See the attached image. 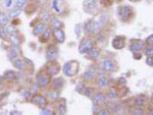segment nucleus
I'll return each mask as SVG.
<instances>
[{"mask_svg": "<svg viewBox=\"0 0 153 115\" xmlns=\"http://www.w3.org/2000/svg\"><path fill=\"white\" fill-rule=\"evenodd\" d=\"M33 92H37L38 91V88H37V86H33V90H32Z\"/></svg>", "mask_w": 153, "mask_h": 115, "instance_id": "nucleus-48", "label": "nucleus"}, {"mask_svg": "<svg viewBox=\"0 0 153 115\" xmlns=\"http://www.w3.org/2000/svg\"><path fill=\"white\" fill-rule=\"evenodd\" d=\"M147 44H149L150 46H152V44H153V35H150L149 37L147 38Z\"/></svg>", "mask_w": 153, "mask_h": 115, "instance_id": "nucleus-43", "label": "nucleus"}, {"mask_svg": "<svg viewBox=\"0 0 153 115\" xmlns=\"http://www.w3.org/2000/svg\"><path fill=\"white\" fill-rule=\"evenodd\" d=\"M82 88H84V86H83L82 84H80V85L76 86V91H78V92H81V90H82Z\"/></svg>", "mask_w": 153, "mask_h": 115, "instance_id": "nucleus-46", "label": "nucleus"}, {"mask_svg": "<svg viewBox=\"0 0 153 115\" xmlns=\"http://www.w3.org/2000/svg\"><path fill=\"white\" fill-rule=\"evenodd\" d=\"M6 36H7L6 29L4 28V27L2 26V24H0V39H3V40H5Z\"/></svg>", "mask_w": 153, "mask_h": 115, "instance_id": "nucleus-26", "label": "nucleus"}, {"mask_svg": "<svg viewBox=\"0 0 153 115\" xmlns=\"http://www.w3.org/2000/svg\"><path fill=\"white\" fill-rule=\"evenodd\" d=\"M103 1H105V0H103Z\"/></svg>", "mask_w": 153, "mask_h": 115, "instance_id": "nucleus-51", "label": "nucleus"}, {"mask_svg": "<svg viewBox=\"0 0 153 115\" xmlns=\"http://www.w3.org/2000/svg\"><path fill=\"white\" fill-rule=\"evenodd\" d=\"M109 112L110 111L108 109H101V110L98 111V114H99V115H108V114H110Z\"/></svg>", "mask_w": 153, "mask_h": 115, "instance_id": "nucleus-40", "label": "nucleus"}, {"mask_svg": "<svg viewBox=\"0 0 153 115\" xmlns=\"http://www.w3.org/2000/svg\"><path fill=\"white\" fill-rule=\"evenodd\" d=\"M134 53V55H135V58L136 59H140V56H141V54H140L139 52H133Z\"/></svg>", "mask_w": 153, "mask_h": 115, "instance_id": "nucleus-47", "label": "nucleus"}, {"mask_svg": "<svg viewBox=\"0 0 153 115\" xmlns=\"http://www.w3.org/2000/svg\"><path fill=\"white\" fill-rule=\"evenodd\" d=\"M37 83L40 87H46L49 84V77L44 73H39L37 75Z\"/></svg>", "mask_w": 153, "mask_h": 115, "instance_id": "nucleus-8", "label": "nucleus"}, {"mask_svg": "<svg viewBox=\"0 0 153 115\" xmlns=\"http://www.w3.org/2000/svg\"><path fill=\"white\" fill-rule=\"evenodd\" d=\"M63 72L68 77H74L79 72V63L76 60H71L63 65Z\"/></svg>", "mask_w": 153, "mask_h": 115, "instance_id": "nucleus-1", "label": "nucleus"}, {"mask_svg": "<svg viewBox=\"0 0 153 115\" xmlns=\"http://www.w3.org/2000/svg\"><path fill=\"white\" fill-rule=\"evenodd\" d=\"M94 75H95V72H93V70H87V72L84 73L83 77L86 80H91L94 77Z\"/></svg>", "mask_w": 153, "mask_h": 115, "instance_id": "nucleus-19", "label": "nucleus"}, {"mask_svg": "<svg viewBox=\"0 0 153 115\" xmlns=\"http://www.w3.org/2000/svg\"><path fill=\"white\" fill-rule=\"evenodd\" d=\"M10 43L14 46V47H18L19 44H21V42H19V39L16 37V35H11L10 36Z\"/></svg>", "mask_w": 153, "mask_h": 115, "instance_id": "nucleus-21", "label": "nucleus"}, {"mask_svg": "<svg viewBox=\"0 0 153 115\" xmlns=\"http://www.w3.org/2000/svg\"><path fill=\"white\" fill-rule=\"evenodd\" d=\"M120 84H126V80L122 77V79H120Z\"/></svg>", "mask_w": 153, "mask_h": 115, "instance_id": "nucleus-49", "label": "nucleus"}, {"mask_svg": "<svg viewBox=\"0 0 153 115\" xmlns=\"http://www.w3.org/2000/svg\"><path fill=\"white\" fill-rule=\"evenodd\" d=\"M89 52H90L91 59H97L100 55V51H99V49H97V48H92Z\"/></svg>", "mask_w": 153, "mask_h": 115, "instance_id": "nucleus-16", "label": "nucleus"}, {"mask_svg": "<svg viewBox=\"0 0 153 115\" xmlns=\"http://www.w3.org/2000/svg\"><path fill=\"white\" fill-rule=\"evenodd\" d=\"M83 8L86 12H94L97 8V1L96 0H85L83 3Z\"/></svg>", "mask_w": 153, "mask_h": 115, "instance_id": "nucleus-4", "label": "nucleus"}, {"mask_svg": "<svg viewBox=\"0 0 153 115\" xmlns=\"http://www.w3.org/2000/svg\"><path fill=\"white\" fill-rule=\"evenodd\" d=\"M43 30H44V24L43 23H39L35 27V29H34V34H35V35H39V34L43 32Z\"/></svg>", "mask_w": 153, "mask_h": 115, "instance_id": "nucleus-20", "label": "nucleus"}, {"mask_svg": "<svg viewBox=\"0 0 153 115\" xmlns=\"http://www.w3.org/2000/svg\"><path fill=\"white\" fill-rule=\"evenodd\" d=\"M101 66H102L103 69L106 70V72H112V70L114 69V67H115V64H114V62H113L112 60L105 59V60H103L102 62H101Z\"/></svg>", "mask_w": 153, "mask_h": 115, "instance_id": "nucleus-7", "label": "nucleus"}, {"mask_svg": "<svg viewBox=\"0 0 153 115\" xmlns=\"http://www.w3.org/2000/svg\"><path fill=\"white\" fill-rule=\"evenodd\" d=\"M18 56H19V51L16 50V48H11L10 51H9V53H8L9 59L13 60V59H16V58L18 57Z\"/></svg>", "mask_w": 153, "mask_h": 115, "instance_id": "nucleus-17", "label": "nucleus"}, {"mask_svg": "<svg viewBox=\"0 0 153 115\" xmlns=\"http://www.w3.org/2000/svg\"><path fill=\"white\" fill-rule=\"evenodd\" d=\"M58 110H59V114H65L66 112V108L65 104H61L58 106Z\"/></svg>", "mask_w": 153, "mask_h": 115, "instance_id": "nucleus-36", "label": "nucleus"}, {"mask_svg": "<svg viewBox=\"0 0 153 115\" xmlns=\"http://www.w3.org/2000/svg\"><path fill=\"white\" fill-rule=\"evenodd\" d=\"M51 24H52V27H53L54 29H60V27L62 26V24H61V21H59L58 18H52V21H51Z\"/></svg>", "mask_w": 153, "mask_h": 115, "instance_id": "nucleus-23", "label": "nucleus"}, {"mask_svg": "<svg viewBox=\"0 0 153 115\" xmlns=\"http://www.w3.org/2000/svg\"><path fill=\"white\" fill-rule=\"evenodd\" d=\"M93 46H94V42L91 39H86L79 46V52L81 54H86L93 48Z\"/></svg>", "mask_w": 153, "mask_h": 115, "instance_id": "nucleus-3", "label": "nucleus"}, {"mask_svg": "<svg viewBox=\"0 0 153 115\" xmlns=\"http://www.w3.org/2000/svg\"><path fill=\"white\" fill-rule=\"evenodd\" d=\"M146 102H147L146 98L143 97V96H139L135 99V105L138 107H141V106H143V105H145L146 104Z\"/></svg>", "mask_w": 153, "mask_h": 115, "instance_id": "nucleus-14", "label": "nucleus"}, {"mask_svg": "<svg viewBox=\"0 0 153 115\" xmlns=\"http://www.w3.org/2000/svg\"><path fill=\"white\" fill-rule=\"evenodd\" d=\"M143 45H144V43L142 42V41L140 40H135L133 41L132 43H131V50L133 51V52H140V51L142 50L143 48Z\"/></svg>", "mask_w": 153, "mask_h": 115, "instance_id": "nucleus-9", "label": "nucleus"}, {"mask_svg": "<svg viewBox=\"0 0 153 115\" xmlns=\"http://www.w3.org/2000/svg\"><path fill=\"white\" fill-rule=\"evenodd\" d=\"M19 14H21V10H19V9H16V10L11 11L10 13H9V16L12 18H18Z\"/></svg>", "mask_w": 153, "mask_h": 115, "instance_id": "nucleus-34", "label": "nucleus"}, {"mask_svg": "<svg viewBox=\"0 0 153 115\" xmlns=\"http://www.w3.org/2000/svg\"><path fill=\"white\" fill-rule=\"evenodd\" d=\"M83 94L85 95L86 97H90L91 94H92V90L90 88H86V89L83 90Z\"/></svg>", "mask_w": 153, "mask_h": 115, "instance_id": "nucleus-37", "label": "nucleus"}, {"mask_svg": "<svg viewBox=\"0 0 153 115\" xmlns=\"http://www.w3.org/2000/svg\"><path fill=\"white\" fill-rule=\"evenodd\" d=\"M125 44H126L125 37L118 36V37H115L114 40L112 41V47L114 49H117V50H120V49H123L125 47Z\"/></svg>", "mask_w": 153, "mask_h": 115, "instance_id": "nucleus-5", "label": "nucleus"}, {"mask_svg": "<svg viewBox=\"0 0 153 115\" xmlns=\"http://www.w3.org/2000/svg\"><path fill=\"white\" fill-rule=\"evenodd\" d=\"M6 31H7V33H8L10 36H11V35H16V33H18V30H16V28H14L13 26L7 27Z\"/></svg>", "mask_w": 153, "mask_h": 115, "instance_id": "nucleus-29", "label": "nucleus"}, {"mask_svg": "<svg viewBox=\"0 0 153 115\" xmlns=\"http://www.w3.org/2000/svg\"><path fill=\"white\" fill-rule=\"evenodd\" d=\"M40 114H42V115H51V114H52V111H51L50 109L46 108V109H43V110H42Z\"/></svg>", "mask_w": 153, "mask_h": 115, "instance_id": "nucleus-39", "label": "nucleus"}, {"mask_svg": "<svg viewBox=\"0 0 153 115\" xmlns=\"http://www.w3.org/2000/svg\"><path fill=\"white\" fill-rule=\"evenodd\" d=\"M146 63L149 66H152L153 65V59H152V57H148L147 58V60H146Z\"/></svg>", "mask_w": 153, "mask_h": 115, "instance_id": "nucleus-44", "label": "nucleus"}, {"mask_svg": "<svg viewBox=\"0 0 153 115\" xmlns=\"http://www.w3.org/2000/svg\"><path fill=\"white\" fill-rule=\"evenodd\" d=\"M75 33H76V37H80V36H81V34H82V24H78L76 26V28H75Z\"/></svg>", "mask_w": 153, "mask_h": 115, "instance_id": "nucleus-31", "label": "nucleus"}, {"mask_svg": "<svg viewBox=\"0 0 153 115\" xmlns=\"http://www.w3.org/2000/svg\"><path fill=\"white\" fill-rule=\"evenodd\" d=\"M108 97L111 98V99H117L118 97V93L117 92V90L110 89L109 91H108Z\"/></svg>", "mask_w": 153, "mask_h": 115, "instance_id": "nucleus-27", "label": "nucleus"}, {"mask_svg": "<svg viewBox=\"0 0 153 115\" xmlns=\"http://www.w3.org/2000/svg\"><path fill=\"white\" fill-rule=\"evenodd\" d=\"M27 2H28V0H16V5H18L19 8H24Z\"/></svg>", "mask_w": 153, "mask_h": 115, "instance_id": "nucleus-32", "label": "nucleus"}, {"mask_svg": "<svg viewBox=\"0 0 153 115\" xmlns=\"http://www.w3.org/2000/svg\"><path fill=\"white\" fill-rule=\"evenodd\" d=\"M54 87L55 88H62L63 87V80L61 79V77H57V79H55L54 80Z\"/></svg>", "mask_w": 153, "mask_h": 115, "instance_id": "nucleus-25", "label": "nucleus"}, {"mask_svg": "<svg viewBox=\"0 0 153 115\" xmlns=\"http://www.w3.org/2000/svg\"><path fill=\"white\" fill-rule=\"evenodd\" d=\"M84 29H85V31L87 32V33H94V31H95V21H94V19H91V21H89L88 23L85 24Z\"/></svg>", "mask_w": 153, "mask_h": 115, "instance_id": "nucleus-12", "label": "nucleus"}, {"mask_svg": "<svg viewBox=\"0 0 153 115\" xmlns=\"http://www.w3.org/2000/svg\"><path fill=\"white\" fill-rule=\"evenodd\" d=\"M58 56H59L58 50H57V48H55V47H50L47 50V52H46V58H47V60L49 61L56 60L58 58Z\"/></svg>", "mask_w": 153, "mask_h": 115, "instance_id": "nucleus-6", "label": "nucleus"}, {"mask_svg": "<svg viewBox=\"0 0 153 115\" xmlns=\"http://www.w3.org/2000/svg\"><path fill=\"white\" fill-rule=\"evenodd\" d=\"M51 36V30L50 29H46L45 32H43V38H42V41H47Z\"/></svg>", "mask_w": 153, "mask_h": 115, "instance_id": "nucleus-28", "label": "nucleus"}, {"mask_svg": "<svg viewBox=\"0 0 153 115\" xmlns=\"http://www.w3.org/2000/svg\"><path fill=\"white\" fill-rule=\"evenodd\" d=\"M58 96H59V93H58V92L53 91V92H50V93H49V97H50V99H51V100L57 99Z\"/></svg>", "mask_w": 153, "mask_h": 115, "instance_id": "nucleus-35", "label": "nucleus"}, {"mask_svg": "<svg viewBox=\"0 0 153 115\" xmlns=\"http://www.w3.org/2000/svg\"><path fill=\"white\" fill-rule=\"evenodd\" d=\"M7 24H8V18H7V16L3 13V12H1V13H0V24L6 26Z\"/></svg>", "mask_w": 153, "mask_h": 115, "instance_id": "nucleus-24", "label": "nucleus"}, {"mask_svg": "<svg viewBox=\"0 0 153 115\" xmlns=\"http://www.w3.org/2000/svg\"><path fill=\"white\" fill-rule=\"evenodd\" d=\"M93 101L95 102V103H104L105 100H106V97L104 96L103 94H101V93H97V94H95L94 96H93Z\"/></svg>", "mask_w": 153, "mask_h": 115, "instance_id": "nucleus-13", "label": "nucleus"}, {"mask_svg": "<svg viewBox=\"0 0 153 115\" xmlns=\"http://www.w3.org/2000/svg\"><path fill=\"white\" fill-rule=\"evenodd\" d=\"M132 15H133V10L130 6L128 5L120 6V8H118V16H120V21H128L132 18Z\"/></svg>", "mask_w": 153, "mask_h": 115, "instance_id": "nucleus-2", "label": "nucleus"}, {"mask_svg": "<svg viewBox=\"0 0 153 115\" xmlns=\"http://www.w3.org/2000/svg\"><path fill=\"white\" fill-rule=\"evenodd\" d=\"M5 79L7 80H16V73H14L12 70H8V72H5Z\"/></svg>", "mask_w": 153, "mask_h": 115, "instance_id": "nucleus-22", "label": "nucleus"}, {"mask_svg": "<svg viewBox=\"0 0 153 115\" xmlns=\"http://www.w3.org/2000/svg\"><path fill=\"white\" fill-rule=\"evenodd\" d=\"M12 5H13V1L12 0H6L5 1V6L7 8H11Z\"/></svg>", "mask_w": 153, "mask_h": 115, "instance_id": "nucleus-41", "label": "nucleus"}, {"mask_svg": "<svg viewBox=\"0 0 153 115\" xmlns=\"http://www.w3.org/2000/svg\"><path fill=\"white\" fill-rule=\"evenodd\" d=\"M10 114H19V112H16V111H12V112H10Z\"/></svg>", "mask_w": 153, "mask_h": 115, "instance_id": "nucleus-50", "label": "nucleus"}, {"mask_svg": "<svg viewBox=\"0 0 153 115\" xmlns=\"http://www.w3.org/2000/svg\"><path fill=\"white\" fill-rule=\"evenodd\" d=\"M107 84H108V80L105 75H102V77H100L99 79H98V85H99L101 88L106 87Z\"/></svg>", "mask_w": 153, "mask_h": 115, "instance_id": "nucleus-18", "label": "nucleus"}, {"mask_svg": "<svg viewBox=\"0 0 153 115\" xmlns=\"http://www.w3.org/2000/svg\"><path fill=\"white\" fill-rule=\"evenodd\" d=\"M133 114L134 115H142L143 114V110L141 108H138L133 111Z\"/></svg>", "mask_w": 153, "mask_h": 115, "instance_id": "nucleus-42", "label": "nucleus"}, {"mask_svg": "<svg viewBox=\"0 0 153 115\" xmlns=\"http://www.w3.org/2000/svg\"><path fill=\"white\" fill-rule=\"evenodd\" d=\"M49 18H50V14H49V12H45V13H44V15H43L44 21H47Z\"/></svg>", "mask_w": 153, "mask_h": 115, "instance_id": "nucleus-45", "label": "nucleus"}, {"mask_svg": "<svg viewBox=\"0 0 153 115\" xmlns=\"http://www.w3.org/2000/svg\"><path fill=\"white\" fill-rule=\"evenodd\" d=\"M59 72V67L57 65H50V66L47 67V72L50 75H55L57 74Z\"/></svg>", "mask_w": 153, "mask_h": 115, "instance_id": "nucleus-15", "label": "nucleus"}, {"mask_svg": "<svg viewBox=\"0 0 153 115\" xmlns=\"http://www.w3.org/2000/svg\"><path fill=\"white\" fill-rule=\"evenodd\" d=\"M14 66H16L18 69H22V68H24L25 64H24V61L22 59H16L14 61Z\"/></svg>", "mask_w": 153, "mask_h": 115, "instance_id": "nucleus-30", "label": "nucleus"}, {"mask_svg": "<svg viewBox=\"0 0 153 115\" xmlns=\"http://www.w3.org/2000/svg\"><path fill=\"white\" fill-rule=\"evenodd\" d=\"M54 37H55L56 41H57L58 43H63L65 40V33H63V31L60 30V29H55V31H54Z\"/></svg>", "mask_w": 153, "mask_h": 115, "instance_id": "nucleus-10", "label": "nucleus"}, {"mask_svg": "<svg viewBox=\"0 0 153 115\" xmlns=\"http://www.w3.org/2000/svg\"><path fill=\"white\" fill-rule=\"evenodd\" d=\"M56 3H57V0H53V2H52V8H53V10H55L56 12H60V8H58L57 5H56Z\"/></svg>", "mask_w": 153, "mask_h": 115, "instance_id": "nucleus-38", "label": "nucleus"}, {"mask_svg": "<svg viewBox=\"0 0 153 115\" xmlns=\"http://www.w3.org/2000/svg\"><path fill=\"white\" fill-rule=\"evenodd\" d=\"M145 54H146L147 57H152L153 56V48L152 46H149L146 50H145Z\"/></svg>", "mask_w": 153, "mask_h": 115, "instance_id": "nucleus-33", "label": "nucleus"}, {"mask_svg": "<svg viewBox=\"0 0 153 115\" xmlns=\"http://www.w3.org/2000/svg\"><path fill=\"white\" fill-rule=\"evenodd\" d=\"M32 102L34 104L38 105V106H44V105L47 104V100L43 96H34L32 98Z\"/></svg>", "mask_w": 153, "mask_h": 115, "instance_id": "nucleus-11", "label": "nucleus"}]
</instances>
